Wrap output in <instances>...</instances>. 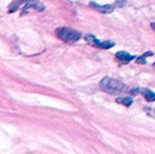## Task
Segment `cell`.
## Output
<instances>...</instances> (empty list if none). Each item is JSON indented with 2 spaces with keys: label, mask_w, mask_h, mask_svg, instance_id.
I'll list each match as a JSON object with an SVG mask.
<instances>
[{
  "label": "cell",
  "mask_w": 155,
  "mask_h": 154,
  "mask_svg": "<svg viewBox=\"0 0 155 154\" xmlns=\"http://www.w3.org/2000/svg\"><path fill=\"white\" fill-rule=\"evenodd\" d=\"M90 6L93 7L94 9L97 10L98 12L102 13V14H111L112 12H114V5H100L94 2H91Z\"/></svg>",
  "instance_id": "cell-4"
},
{
  "label": "cell",
  "mask_w": 155,
  "mask_h": 154,
  "mask_svg": "<svg viewBox=\"0 0 155 154\" xmlns=\"http://www.w3.org/2000/svg\"><path fill=\"white\" fill-rule=\"evenodd\" d=\"M139 93H143L144 95V97L146 98V100H148L149 102H153L155 100V94L153 92H152L149 89L146 88H139Z\"/></svg>",
  "instance_id": "cell-5"
},
{
  "label": "cell",
  "mask_w": 155,
  "mask_h": 154,
  "mask_svg": "<svg viewBox=\"0 0 155 154\" xmlns=\"http://www.w3.org/2000/svg\"><path fill=\"white\" fill-rule=\"evenodd\" d=\"M126 4V0H116V5L119 7H123Z\"/></svg>",
  "instance_id": "cell-10"
},
{
  "label": "cell",
  "mask_w": 155,
  "mask_h": 154,
  "mask_svg": "<svg viewBox=\"0 0 155 154\" xmlns=\"http://www.w3.org/2000/svg\"><path fill=\"white\" fill-rule=\"evenodd\" d=\"M100 87L103 91L110 94H119L125 91L126 86L121 81L113 79L111 77L104 78L100 83Z\"/></svg>",
  "instance_id": "cell-1"
},
{
  "label": "cell",
  "mask_w": 155,
  "mask_h": 154,
  "mask_svg": "<svg viewBox=\"0 0 155 154\" xmlns=\"http://www.w3.org/2000/svg\"><path fill=\"white\" fill-rule=\"evenodd\" d=\"M85 40L87 43H89L90 44H93L94 46H97L99 48H103V49H109L111 47H113L114 45V42L111 41H106V42H100L99 40H97L94 35L92 34H87L85 35Z\"/></svg>",
  "instance_id": "cell-3"
},
{
  "label": "cell",
  "mask_w": 155,
  "mask_h": 154,
  "mask_svg": "<svg viewBox=\"0 0 155 154\" xmlns=\"http://www.w3.org/2000/svg\"><path fill=\"white\" fill-rule=\"evenodd\" d=\"M116 102L118 103H122L125 106H131L133 103V100L130 97H120L116 99Z\"/></svg>",
  "instance_id": "cell-8"
},
{
  "label": "cell",
  "mask_w": 155,
  "mask_h": 154,
  "mask_svg": "<svg viewBox=\"0 0 155 154\" xmlns=\"http://www.w3.org/2000/svg\"><path fill=\"white\" fill-rule=\"evenodd\" d=\"M25 1H27V0H14L9 5V12L10 13L15 12L18 9L19 5H22L23 3H25Z\"/></svg>",
  "instance_id": "cell-7"
},
{
  "label": "cell",
  "mask_w": 155,
  "mask_h": 154,
  "mask_svg": "<svg viewBox=\"0 0 155 154\" xmlns=\"http://www.w3.org/2000/svg\"><path fill=\"white\" fill-rule=\"evenodd\" d=\"M116 57L119 59V60H122V61H131L133 59H134V56L129 54L128 53L126 52H124V51H121V52H118L116 54Z\"/></svg>",
  "instance_id": "cell-6"
},
{
  "label": "cell",
  "mask_w": 155,
  "mask_h": 154,
  "mask_svg": "<svg viewBox=\"0 0 155 154\" xmlns=\"http://www.w3.org/2000/svg\"><path fill=\"white\" fill-rule=\"evenodd\" d=\"M147 55H153V53L152 52H147V53H145L143 55H142V56H140L137 60H136V62L138 63V64H145L146 63V60H145V57L147 56Z\"/></svg>",
  "instance_id": "cell-9"
},
{
  "label": "cell",
  "mask_w": 155,
  "mask_h": 154,
  "mask_svg": "<svg viewBox=\"0 0 155 154\" xmlns=\"http://www.w3.org/2000/svg\"><path fill=\"white\" fill-rule=\"evenodd\" d=\"M55 35L59 39L63 40L64 42H65L67 44L75 43L81 38L80 32H78L74 29L67 28V27H62V28L56 29Z\"/></svg>",
  "instance_id": "cell-2"
}]
</instances>
